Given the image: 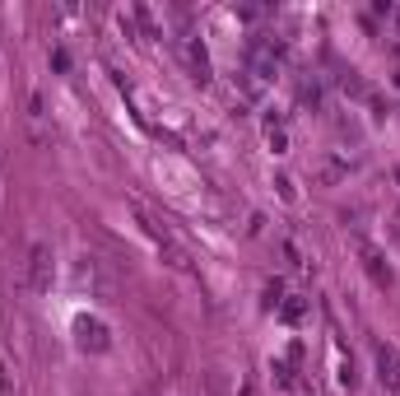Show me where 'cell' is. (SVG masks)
Listing matches in <instances>:
<instances>
[{
  "label": "cell",
  "mask_w": 400,
  "mask_h": 396,
  "mask_svg": "<svg viewBox=\"0 0 400 396\" xmlns=\"http://www.w3.org/2000/svg\"><path fill=\"white\" fill-rule=\"evenodd\" d=\"M75 284L89 289L93 298H102V303H117V275H112L107 261L93 257V252H84V257L75 261Z\"/></svg>",
  "instance_id": "cell-1"
},
{
  "label": "cell",
  "mask_w": 400,
  "mask_h": 396,
  "mask_svg": "<svg viewBox=\"0 0 400 396\" xmlns=\"http://www.w3.org/2000/svg\"><path fill=\"white\" fill-rule=\"evenodd\" d=\"M23 284H28L33 294H52V284H56V252H52V243H33V248H28Z\"/></svg>",
  "instance_id": "cell-2"
},
{
  "label": "cell",
  "mask_w": 400,
  "mask_h": 396,
  "mask_svg": "<svg viewBox=\"0 0 400 396\" xmlns=\"http://www.w3.org/2000/svg\"><path fill=\"white\" fill-rule=\"evenodd\" d=\"M135 215H140V224L149 228V238L158 243V252H163V261H167V266H172V271H191V252L182 248L177 238H172V228H163L158 219H149L145 210H135Z\"/></svg>",
  "instance_id": "cell-3"
},
{
  "label": "cell",
  "mask_w": 400,
  "mask_h": 396,
  "mask_svg": "<svg viewBox=\"0 0 400 396\" xmlns=\"http://www.w3.org/2000/svg\"><path fill=\"white\" fill-rule=\"evenodd\" d=\"M354 252H358V261H363L367 280L377 284V289H396V271H391L387 252H382V248H372L367 238H354Z\"/></svg>",
  "instance_id": "cell-4"
},
{
  "label": "cell",
  "mask_w": 400,
  "mask_h": 396,
  "mask_svg": "<svg viewBox=\"0 0 400 396\" xmlns=\"http://www.w3.org/2000/svg\"><path fill=\"white\" fill-rule=\"evenodd\" d=\"M75 345L84 354H107L112 350V331L102 317H75Z\"/></svg>",
  "instance_id": "cell-5"
},
{
  "label": "cell",
  "mask_w": 400,
  "mask_h": 396,
  "mask_svg": "<svg viewBox=\"0 0 400 396\" xmlns=\"http://www.w3.org/2000/svg\"><path fill=\"white\" fill-rule=\"evenodd\" d=\"M372 363H377L382 387L400 396V350H396V345H387V340H372Z\"/></svg>",
  "instance_id": "cell-6"
},
{
  "label": "cell",
  "mask_w": 400,
  "mask_h": 396,
  "mask_svg": "<svg viewBox=\"0 0 400 396\" xmlns=\"http://www.w3.org/2000/svg\"><path fill=\"white\" fill-rule=\"evenodd\" d=\"M182 57H187V70L200 79V84L210 79V57H205V47H200L196 37H182Z\"/></svg>",
  "instance_id": "cell-7"
},
{
  "label": "cell",
  "mask_w": 400,
  "mask_h": 396,
  "mask_svg": "<svg viewBox=\"0 0 400 396\" xmlns=\"http://www.w3.org/2000/svg\"><path fill=\"white\" fill-rule=\"evenodd\" d=\"M349 173H354V163H349V158H340V154H331V158H322L317 182H322V187H335V182H345Z\"/></svg>",
  "instance_id": "cell-8"
},
{
  "label": "cell",
  "mask_w": 400,
  "mask_h": 396,
  "mask_svg": "<svg viewBox=\"0 0 400 396\" xmlns=\"http://www.w3.org/2000/svg\"><path fill=\"white\" fill-rule=\"evenodd\" d=\"M279 317L298 327L302 317H307V298H302V294H284V303H279Z\"/></svg>",
  "instance_id": "cell-9"
},
{
  "label": "cell",
  "mask_w": 400,
  "mask_h": 396,
  "mask_svg": "<svg viewBox=\"0 0 400 396\" xmlns=\"http://www.w3.org/2000/svg\"><path fill=\"white\" fill-rule=\"evenodd\" d=\"M261 303H266L270 313H279V303H284V280H270L266 289H261Z\"/></svg>",
  "instance_id": "cell-10"
},
{
  "label": "cell",
  "mask_w": 400,
  "mask_h": 396,
  "mask_svg": "<svg viewBox=\"0 0 400 396\" xmlns=\"http://www.w3.org/2000/svg\"><path fill=\"white\" fill-rule=\"evenodd\" d=\"M298 98H302V103H312V107H317V103H322V89H317V84H302V89H298Z\"/></svg>",
  "instance_id": "cell-11"
},
{
  "label": "cell",
  "mask_w": 400,
  "mask_h": 396,
  "mask_svg": "<svg viewBox=\"0 0 400 396\" xmlns=\"http://www.w3.org/2000/svg\"><path fill=\"white\" fill-rule=\"evenodd\" d=\"M284 257H289L293 271H302V257H298V248H293V243H284Z\"/></svg>",
  "instance_id": "cell-12"
},
{
  "label": "cell",
  "mask_w": 400,
  "mask_h": 396,
  "mask_svg": "<svg viewBox=\"0 0 400 396\" xmlns=\"http://www.w3.org/2000/svg\"><path fill=\"white\" fill-rule=\"evenodd\" d=\"M275 187H279V196H284V201H293V182L289 177H275Z\"/></svg>",
  "instance_id": "cell-13"
},
{
  "label": "cell",
  "mask_w": 400,
  "mask_h": 396,
  "mask_svg": "<svg viewBox=\"0 0 400 396\" xmlns=\"http://www.w3.org/2000/svg\"><path fill=\"white\" fill-rule=\"evenodd\" d=\"M52 66H56V70H70V57H66V52H61V47H56V52H52Z\"/></svg>",
  "instance_id": "cell-14"
},
{
  "label": "cell",
  "mask_w": 400,
  "mask_h": 396,
  "mask_svg": "<svg viewBox=\"0 0 400 396\" xmlns=\"http://www.w3.org/2000/svg\"><path fill=\"white\" fill-rule=\"evenodd\" d=\"M396 89H400V70H396Z\"/></svg>",
  "instance_id": "cell-15"
},
{
  "label": "cell",
  "mask_w": 400,
  "mask_h": 396,
  "mask_svg": "<svg viewBox=\"0 0 400 396\" xmlns=\"http://www.w3.org/2000/svg\"><path fill=\"white\" fill-rule=\"evenodd\" d=\"M396 52H400V42H396Z\"/></svg>",
  "instance_id": "cell-16"
}]
</instances>
